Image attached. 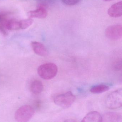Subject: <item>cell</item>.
I'll return each mask as SVG.
<instances>
[{"mask_svg": "<svg viewBox=\"0 0 122 122\" xmlns=\"http://www.w3.org/2000/svg\"><path fill=\"white\" fill-rule=\"evenodd\" d=\"M58 71L57 67L53 63L42 64L38 69V73L40 77L45 80H51L55 77Z\"/></svg>", "mask_w": 122, "mask_h": 122, "instance_id": "cell-1", "label": "cell"}, {"mask_svg": "<svg viewBox=\"0 0 122 122\" xmlns=\"http://www.w3.org/2000/svg\"><path fill=\"white\" fill-rule=\"evenodd\" d=\"M106 105L108 108L115 109L122 106V89H117L109 94L106 100Z\"/></svg>", "mask_w": 122, "mask_h": 122, "instance_id": "cell-2", "label": "cell"}, {"mask_svg": "<svg viewBox=\"0 0 122 122\" xmlns=\"http://www.w3.org/2000/svg\"><path fill=\"white\" fill-rule=\"evenodd\" d=\"M34 113L35 110L32 106L25 105L17 110L15 113V119L18 122H27L32 117Z\"/></svg>", "mask_w": 122, "mask_h": 122, "instance_id": "cell-3", "label": "cell"}, {"mask_svg": "<svg viewBox=\"0 0 122 122\" xmlns=\"http://www.w3.org/2000/svg\"><path fill=\"white\" fill-rule=\"evenodd\" d=\"M75 96L71 91L58 95L53 99L54 103L63 108L70 107L75 100Z\"/></svg>", "mask_w": 122, "mask_h": 122, "instance_id": "cell-4", "label": "cell"}, {"mask_svg": "<svg viewBox=\"0 0 122 122\" xmlns=\"http://www.w3.org/2000/svg\"><path fill=\"white\" fill-rule=\"evenodd\" d=\"M106 37L113 40L121 38L122 36V27L121 25H114L107 28L105 31Z\"/></svg>", "mask_w": 122, "mask_h": 122, "instance_id": "cell-5", "label": "cell"}, {"mask_svg": "<svg viewBox=\"0 0 122 122\" xmlns=\"http://www.w3.org/2000/svg\"><path fill=\"white\" fill-rule=\"evenodd\" d=\"M31 46L35 53L40 56H47L48 51L45 46L40 43L37 42H33L31 43Z\"/></svg>", "mask_w": 122, "mask_h": 122, "instance_id": "cell-6", "label": "cell"}, {"mask_svg": "<svg viewBox=\"0 0 122 122\" xmlns=\"http://www.w3.org/2000/svg\"><path fill=\"white\" fill-rule=\"evenodd\" d=\"M108 14L112 17L117 18L122 15V2H119L112 5L108 10Z\"/></svg>", "mask_w": 122, "mask_h": 122, "instance_id": "cell-7", "label": "cell"}, {"mask_svg": "<svg viewBox=\"0 0 122 122\" xmlns=\"http://www.w3.org/2000/svg\"><path fill=\"white\" fill-rule=\"evenodd\" d=\"M102 121V116L97 111H92L87 114L81 122H101Z\"/></svg>", "mask_w": 122, "mask_h": 122, "instance_id": "cell-8", "label": "cell"}, {"mask_svg": "<svg viewBox=\"0 0 122 122\" xmlns=\"http://www.w3.org/2000/svg\"><path fill=\"white\" fill-rule=\"evenodd\" d=\"M102 121L104 122H118L121 121L122 116L120 114L116 112L106 113L102 116Z\"/></svg>", "mask_w": 122, "mask_h": 122, "instance_id": "cell-9", "label": "cell"}, {"mask_svg": "<svg viewBox=\"0 0 122 122\" xmlns=\"http://www.w3.org/2000/svg\"><path fill=\"white\" fill-rule=\"evenodd\" d=\"M47 12L45 8L40 7L35 10L28 12L27 15L30 18L43 19L47 17Z\"/></svg>", "mask_w": 122, "mask_h": 122, "instance_id": "cell-10", "label": "cell"}, {"mask_svg": "<svg viewBox=\"0 0 122 122\" xmlns=\"http://www.w3.org/2000/svg\"><path fill=\"white\" fill-rule=\"evenodd\" d=\"M9 15V13L6 12H0V32L4 35L7 34L6 25Z\"/></svg>", "mask_w": 122, "mask_h": 122, "instance_id": "cell-11", "label": "cell"}, {"mask_svg": "<svg viewBox=\"0 0 122 122\" xmlns=\"http://www.w3.org/2000/svg\"><path fill=\"white\" fill-rule=\"evenodd\" d=\"M30 89L31 92L33 94L38 95L43 91V84L41 81L34 80L30 83Z\"/></svg>", "mask_w": 122, "mask_h": 122, "instance_id": "cell-12", "label": "cell"}, {"mask_svg": "<svg viewBox=\"0 0 122 122\" xmlns=\"http://www.w3.org/2000/svg\"><path fill=\"white\" fill-rule=\"evenodd\" d=\"M6 27L7 30H15L20 29V20L14 18L9 19L6 23Z\"/></svg>", "mask_w": 122, "mask_h": 122, "instance_id": "cell-13", "label": "cell"}, {"mask_svg": "<svg viewBox=\"0 0 122 122\" xmlns=\"http://www.w3.org/2000/svg\"><path fill=\"white\" fill-rule=\"evenodd\" d=\"M109 86L106 85L100 84L92 87L90 90V91L92 93L98 94L106 92L109 90Z\"/></svg>", "mask_w": 122, "mask_h": 122, "instance_id": "cell-14", "label": "cell"}, {"mask_svg": "<svg viewBox=\"0 0 122 122\" xmlns=\"http://www.w3.org/2000/svg\"><path fill=\"white\" fill-rule=\"evenodd\" d=\"M33 22V20L31 18L20 20V29H25L28 28L32 24Z\"/></svg>", "mask_w": 122, "mask_h": 122, "instance_id": "cell-15", "label": "cell"}, {"mask_svg": "<svg viewBox=\"0 0 122 122\" xmlns=\"http://www.w3.org/2000/svg\"><path fill=\"white\" fill-rule=\"evenodd\" d=\"M113 67L116 70H119L122 69V60H118L113 63Z\"/></svg>", "mask_w": 122, "mask_h": 122, "instance_id": "cell-16", "label": "cell"}, {"mask_svg": "<svg viewBox=\"0 0 122 122\" xmlns=\"http://www.w3.org/2000/svg\"><path fill=\"white\" fill-rule=\"evenodd\" d=\"M80 0H62L63 2L69 6H72L78 3Z\"/></svg>", "mask_w": 122, "mask_h": 122, "instance_id": "cell-17", "label": "cell"}, {"mask_svg": "<svg viewBox=\"0 0 122 122\" xmlns=\"http://www.w3.org/2000/svg\"><path fill=\"white\" fill-rule=\"evenodd\" d=\"M103 0L105 1H110L113 0Z\"/></svg>", "mask_w": 122, "mask_h": 122, "instance_id": "cell-18", "label": "cell"}]
</instances>
